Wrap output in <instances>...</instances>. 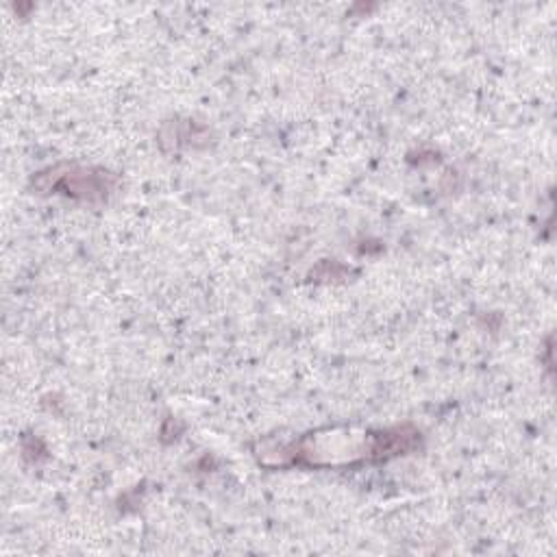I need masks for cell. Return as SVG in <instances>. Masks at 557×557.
Returning a JSON list of instances; mask_svg holds the SVG:
<instances>
[{
    "instance_id": "obj_1",
    "label": "cell",
    "mask_w": 557,
    "mask_h": 557,
    "mask_svg": "<svg viewBox=\"0 0 557 557\" xmlns=\"http://www.w3.org/2000/svg\"><path fill=\"white\" fill-rule=\"evenodd\" d=\"M115 178L104 170H83V168H70L65 172L54 170L52 183L48 189L61 191L74 198L85 200H102L111 191Z\"/></svg>"
}]
</instances>
